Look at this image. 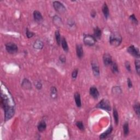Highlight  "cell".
<instances>
[{
  "label": "cell",
  "instance_id": "25",
  "mask_svg": "<svg viewBox=\"0 0 140 140\" xmlns=\"http://www.w3.org/2000/svg\"><path fill=\"white\" fill-rule=\"evenodd\" d=\"M123 131H124V134L125 136L128 135L129 133V128L128 123H125L123 125Z\"/></svg>",
  "mask_w": 140,
  "mask_h": 140
},
{
  "label": "cell",
  "instance_id": "33",
  "mask_svg": "<svg viewBox=\"0 0 140 140\" xmlns=\"http://www.w3.org/2000/svg\"><path fill=\"white\" fill-rule=\"evenodd\" d=\"M125 66L126 68H127V70L128 71L130 72V71H131V66H130V63L128 61H126L125 63Z\"/></svg>",
  "mask_w": 140,
  "mask_h": 140
},
{
  "label": "cell",
  "instance_id": "26",
  "mask_svg": "<svg viewBox=\"0 0 140 140\" xmlns=\"http://www.w3.org/2000/svg\"><path fill=\"white\" fill-rule=\"evenodd\" d=\"M55 39L56 43L58 45H60L61 42V36H60V34L58 30H57L55 32Z\"/></svg>",
  "mask_w": 140,
  "mask_h": 140
},
{
  "label": "cell",
  "instance_id": "37",
  "mask_svg": "<svg viewBox=\"0 0 140 140\" xmlns=\"http://www.w3.org/2000/svg\"><path fill=\"white\" fill-rule=\"evenodd\" d=\"M96 13L95 11V10H93L92 12H91V16H92V17L95 18V16H96Z\"/></svg>",
  "mask_w": 140,
  "mask_h": 140
},
{
  "label": "cell",
  "instance_id": "28",
  "mask_svg": "<svg viewBox=\"0 0 140 140\" xmlns=\"http://www.w3.org/2000/svg\"><path fill=\"white\" fill-rule=\"evenodd\" d=\"M135 68H136V72L138 73V75H140V60H136L135 62Z\"/></svg>",
  "mask_w": 140,
  "mask_h": 140
},
{
  "label": "cell",
  "instance_id": "18",
  "mask_svg": "<svg viewBox=\"0 0 140 140\" xmlns=\"http://www.w3.org/2000/svg\"><path fill=\"white\" fill-rule=\"evenodd\" d=\"M46 128H47V124L46 122L45 121H43V120L40 122L37 126L38 130L40 132H43V131L46 130Z\"/></svg>",
  "mask_w": 140,
  "mask_h": 140
},
{
  "label": "cell",
  "instance_id": "24",
  "mask_svg": "<svg viewBox=\"0 0 140 140\" xmlns=\"http://www.w3.org/2000/svg\"><path fill=\"white\" fill-rule=\"evenodd\" d=\"M134 109L136 114H137V116L139 117L140 114V106L139 102H137L134 105Z\"/></svg>",
  "mask_w": 140,
  "mask_h": 140
},
{
  "label": "cell",
  "instance_id": "5",
  "mask_svg": "<svg viewBox=\"0 0 140 140\" xmlns=\"http://www.w3.org/2000/svg\"><path fill=\"white\" fill-rule=\"evenodd\" d=\"M53 6L54 9L59 13H64L66 11V7L64 5L59 1H54Z\"/></svg>",
  "mask_w": 140,
  "mask_h": 140
},
{
  "label": "cell",
  "instance_id": "35",
  "mask_svg": "<svg viewBox=\"0 0 140 140\" xmlns=\"http://www.w3.org/2000/svg\"><path fill=\"white\" fill-rule=\"evenodd\" d=\"M59 59L62 62H65V61H66V57L64 55H62L60 56L59 57Z\"/></svg>",
  "mask_w": 140,
  "mask_h": 140
},
{
  "label": "cell",
  "instance_id": "9",
  "mask_svg": "<svg viewBox=\"0 0 140 140\" xmlns=\"http://www.w3.org/2000/svg\"><path fill=\"white\" fill-rule=\"evenodd\" d=\"M89 93L90 95H91L93 98H95V99H97V98H98V97H99V92H98L96 88L95 87H92L90 88Z\"/></svg>",
  "mask_w": 140,
  "mask_h": 140
},
{
  "label": "cell",
  "instance_id": "11",
  "mask_svg": "<svg viewBox=\"0 0 140 140\" xmlns=\"http://www.w3.org/2000/svg\"><path fill=\"white\" fill-rule=\"evenodd\" d=\"M21 87H23V88H24L25 89H26V90L31 89L32 88L31 82H30L29 79H27L26 78L24 79L23 82H22Z\"/></svg>",
  "mask_w": 140,
  "mask_h": 140
},
{
  "label": "cell",
  "instance_id": "19",
  "mask_svg": "<svg viewBox=\"0 0 140 140\" xmlns=\"http://www.w3.org/2000/svg\"><path fill=\"white\" fill-rule=\"evenodd\" d=\"M34 48L36 49H42L43 47V43L42 41L37 40L35 42L34 44Z\"/></svg>",
  "mask_w": 140,
  "mask_h": 140
},
{
  "label": "cell",
  "instance_id": "12",
  "mask_svg": "<svg viewBox=\"0 0 140 140\" xmlns=\"http://www.w3.org/2000/svg\"><path fill=\"white\" fill-rule=\"evenodd\" d=\"M76 52L78 58H82L83 56V50L81 45H77L76 46Z\"/></svg>",
  "mask_w": 140,
  "mask_h": 140
},
{
  "label": "cell",
  "instance_id": "23",
  "mask_svg": "<svg viewBox=\"0 0 140 140\" xmlns=\"http://www.w3.org/2000/svg\"><path fill=\"white\" fill-rule=\"evenodd\" d=\"M113 116L114 117L115 123H116V125H118L119 123V116H118V112L116 110V108H114L113 109Z\"/></svg>",
  "mask_w": 140,
  "mask_h": 140
},
{
  "label": "cell",
  "instance_id": "16",
  "mask_svg": "<svg viewBox=\"0 0 140 140\" xmlns=\"http://www.w3.org/2000/svg\"><path fill=\"white\" fill-rule=\"evenodd\" d=\"M74 98H75V100L77 106L78 107H81L82 106V103L80 94L78 93H76V94L74 95Z\"/></svg>",
  "mask_w": 140,
  "mask_h": 140
},
{
  "label": "cell",
  "instance_id": "3",
  "mask_svg": "<svg viewBox=\"0 0 140 140\" xmlns=\"http://www.w3.org/2000/svg\"><path fill=\"white\" fill-rule=\"evenodd\" d=\"M83 41L86 45L88 46H93L95 45V44L96 42V40L95 39V38L93 36L87 35L84 36Z\"/></svg>",
  "mask_w": 140,
  "mask_h": 140
},
{
  "label": "cell",
  "instance_id": "36",
  "mask_svg": "<svg viewBox=\"0 0 140 140\" xmlns=\"http://www.w3.org/2000/svg\"><path fill=\"white\" fill-rule=\"evenodd\" d=\"M128 87L129 88H132L133 87V83H132V82L130 80V79L129 78L128 79Z\"/></svg>",
  "mask_w": 140,
  "mask_h": 140
},
{
  "label": "cell",
  "instance_id": "32",
  "mask_svg": "<svg viewBox=\"0 0 140 140\" xmlns=\"http://www.w3.org/2000/svg\"><path fill=\"white\" fill-rule=\"evenodd\" d=\"M78 73V70L77 69L74 70L72 73V77L73 79H76L77 77V75Z\"/></svg>",
  "mask_w": 140,
  "mask_h": 140
},
{
  "label": "cell",
  "instance_id": "2",
  "mask_svg": "<svg viewBox=\"0 0 140 140\" xmlns=\"http://www.w3.org/2000/svg\"><path fill=\"white\" fill-rule=\"evenodd\" d=\"M96 107L102 109L103 110H106L107 111H111V109L110 103H109L108 100L106 99H102L100 102H98L96 106Z\"/></svg>",
  "mask_w": 140,
  "mask_h": 140
},
{
  "label": "cell",
  "instance_id": "10",
  "mask_svg": "<svg viewBox=\"0 0 140 140\" xmlns=\"http://www.w3.org/2000/svg\"><path fill=\"white\" fill-rule=\"evenodd\" d=\"M92 67L93 70V73L95 76L98 77L100 76V70L98 67V65L94 62H93L92 63Z\"/></svg>",
  "mask_w": 140,
  "mask_h": 140
},
{
  "label": "cell",
  "instance_id": "13",
  "mask_svg": "<svg viewBox=\"0 0 140 140\" xmlns=\"http://www.w3.org/2000/svg\"><path fill=\"white\" fill-rule=\"evenodd\" d=\"M112 130H113V128H112V126H111V127L105 131V132H104L102 134H101L100 135V139H104L107 138L112 133Z\"/></svg>",
  "mask_w": 140,
  "mask_h": 140
},
{
  "label": "cell",
  "instance_id": "29",
  "mask_svg": "<svg viewBox=\"0 0 140 140\" xmlns=\"http://www.w3.org/2000/svg\"><path fill=\"white\" fill-rule=\"evenodd\" d=\"M76 126L78 127L79 129L81 130H84V127L83 124V122L82 121H78L76 122Z\"/></svg>",
  "mask_w": 140,
  "mask_h": 140
},
{
  "label": "cell",
  "instance_id": "20",
  "mask_svg": "<svg viewBox=\"0 0 140 140\" xmlns=\"http://www.w3.org/2000/svg\"><path fill=\"white\" fill-rule=\"evenodd\" d=\"M61 46H62V47L64 49V51H68V46L67 45V41L66 40L65 38L64 37H63L61 38Z\"/></svg>",
  "mask_w": 140,
  "mask_h": 140
},
{
  "label": "cell",
  "instance_id": "17",
  "mask_svg": "<svg viewBox=\"0 0 140 140\" xmlns=\"http://www.w3.org/2000/svg\"><path fill=\"white\" fill-rule=\"evenodd\" d=\"M102 10L103 15H104V16H105V17L106 19H107L108 17L109 16V12L108 7L106 3H104L103 5Z\"/></svg>",
  "mask_w": 140,
  "mask_h": 140
},
{
  "label": "cell",
  "instance_id": "7",
  "mask_svg": "<svg viewBox=\"0 0 140 140\" xmlns=\"http://www.w3.org/2000/svg\"><path fill=\"white\" fill-rule=\"evenodd\" d=\"M4 119L5 121L10 119L14 114V108L13 107H11L4 111Z\"/></svg>",
  "mask_w": 140,
  "mask_h": 140
},
{
  "label": "cell",
  "instance_id": "22",
  "mask_svg": "<svg viewBox=\"0 0 140 140\" xmlns=\"http://www.w3.org/2000/svg\"><path fill=\"white\" fill-rule=\"evenodd\" d=\"M111 66V70H112V72H113V73H116L119 72L118 66V65L116 64V62H112Z\"/></svg>",
  "mask_w": 140,
  "mask_h": 140
},
{
  "label": "cell",
  "instance_id": "21",
  "mask_svg": "<svg viewBox=\"0 0 140 140\" xmlns=\"http://www.w3.org/2000/svg\"><path fill=\"white\" fill-rule=\"evenodd\" d=\"M50 96L53 99H55L57 97V90L55 87H53L50 89Z\"/></svg>",
  "mask_w": 140,
  "mask_h": 140
},
{
  "label": "cell",
  "instance_id": "4",
  "mask_svg": "<svg viewBox=\"0 0 140 140\" xmlns=\"http://www.w3.org/2000/svg\"><path fill=\"white\" fill-rule=\"evenodd\" d=\"M5 49L8 53L13 54L16 53L18 50V48L15 43H8L5 45Z\"/></svg>",
  "mask_w": 140,
  "mask_h": 140
},
{
  "label": "cell",
  "instance_id": "34",
  "mask_svg": "<svg viewBox=\"0 0 140 140\" xmlns=\"http://www.w3.org/2000/svg\"><path fill=\"white\" fill-rule=\"evenodd\" d=\"M35 86L37 89H41L42 87V85L40 82H37L36 83H35Z\"/></svg>",
  "mask_w": 140,
  "mask_h": 140
},
{
  "label": "cell",
  "instance_id": "14",
  "mask_svg": "<svg viewBox=\"0 0 140 140\" xmlns=\"http://www.w3.org/2000/svg\"><path fill=\"white\" fill-rule=\"evenodd\" d=\"M101 35H102V32L101 29L98 27H95L94 30V36H93L95 39L100 40L101 37Z\"/></svg>",
  "mask_w": 140,
  "mask_h": 140
},
{
  "label": "cell",
  "instance_id": "31",
  "mask_svg": "<svg viewBox=\"0 0 140 140\" xmlns=\"http://www.w3.org/2000/svg\"><path fill=\"white\" fill-rule=\"evenodd\" d=\"M26 36L27 37V38H32L35 35V34L34 32L30 31L29 30H28V29H26Z\"/></svg>",
  "mask_w": 140,
  "mask_h": 140
},
{
  "label": "cell",
  "instance_id": "15",
  "mask_svg": "<svg viewBox=\"0 0 140 140\" xmlns=\"http://www.w3.org/2000/svg\"><path fill=\"white\" fill-rule=\"evenodd\" d=\"M34 18L35 21L37 22H40L42 20L43 16L41 13L38 10H35L34 12Z\"/></svg>",
  "mask_w": 140,
  "mask_h": 140
},
{
  "label": "cell",
  "instance_id": "8",
  "mask_svg": "<svg viewBox=\"0 0 140 140\" xmlns=\"http://www.w3.org/2000/svg\"><path fill=\"white\" fill-rule=\"evenodd\" d=\"M103 63L104 65L106 66H109L112 64V59L111 56L109 55V54L106 53L103 55Z\"/></svg>",
  "mask_w": 140,
  "mask_h": 140
},
{
  "label": "cell",
  "instance_id": "1",
  "mask_svg": "<svg viewBox=\"0 0 140 140\" xmlns=\"http://www.w3.org/2000/svg\"><path fill=\"white\" fill-rule=\"evenodd\" d=\"M122 37L121 36L117 33H113L109 37V42L113 46L118 47L122 43Z\"/></svg>",
  "mask_w": 140,
  "mask_h": 140
},
{
  "label": "cell",
  "instance_id": "6",
  "mask_svg": "<svg viewBox=\"0 0 140 140\" xmlns=\"http://www.w3.org/2000/svg\"><path fill=\"white\" fill-rule=\"evenodd\" d=\"M127 51L129 53L136 57H140V51L138 48L135 47L134 46H131L127 49Z\"/></svg>",
  "mask_w": 140,
  "mask_h": 140
},
{
  "label": "cell",
  "instance_id": "30",
  "mask_svg": "<svg viewBox=\"0 0 140 140\" xmlns=\"http://www.w3.org/2000/svg\"><path fill=\"white\" fill-rule=\"evenodd\" d=\"M130 19L131 20V21H132L133 23H134V24H138V19H136V16H135V15H134V14L131 15L130 16Z\"/></svg>",
  "mask_w": 140,
  "mask_h": 140
},
{
  "label": "cell",
  "instance_id": "27",
  "mask_svg": "<svg viewBox=\"0 0 140 140\" xmlns=\"http://www.w3.org/2000/svg\"><path fill=\"white\" fill-rule=\"evenodd\" d=\"M53 20H54V23L57 26H60L61 25L62 21H61V19H60L59 16H55L54 18H53Z\"/></svg>",
  "mask_w": 140,
  "mask_h": 140
}]
</instances>
